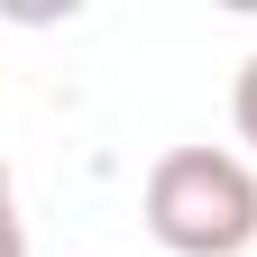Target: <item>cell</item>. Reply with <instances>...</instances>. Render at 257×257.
Listing matches in <instances>:
<instances>
[{
	"label": "cell",
	"instance_id": "2",
	"mask_svg": "<svg viewBox=\"0 0 257 257\" xmlns=\"http://www.w3.org/2000/svg\"><path fill=\"white\" fill-rule=\"evenodd\" d=\"M230 119H239V147H257V55L239 64V83H230Z\"/></svg>",
	"mask_w": 257,
	"mask_h": 257
},
{
	"label": "cell",
	"instance_id": "1",
	"mask_svg": "<svg viewBox=\"0 0 257 257\" xmlns=\"http://www.w3.org/2000/svg\"><path fill=\"white\" fill-rule=\"evenodd\" d=\"M147 239L175 257H239L257 248V166L230 147H166L147 166Z\"/></svg>",
	"mask_w": 257,
	"mask_h": 257
},
{
	"label": "cell",
	"instance_id": "3",
	"mask_svg": "<svg viewBox=\"0 0 257 257\" xmlns=\"http://www.w3.org/2000/svg\"><path fill=\"white\" fill-rule=\"evenodd\" d=\"M0 257H28V220H19V184L0 166Z\"/></svg>",
	"mask_w": 257,
	"mask_h": 257
}]
</instances>
